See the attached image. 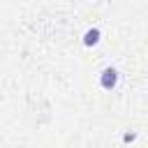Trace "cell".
Segmentation results:
<instances>
[{"label":"cell","instance_id":"cell-2","mask_svg":"<svg viewBox=\"0 0 148 148\" xmlns=\"http://www.w3.org/2000/svg\"><path fill=\"white\" fill-rule=\"evenodd\" d=\"M99 28H90V30H86V35H83V44L86 46H92V44H97L99 42Z\"/></svg>","mask_w":148,"mask_h":148},{"label":"cell","instance_id":"cell-1","mask_svg":"<svg viewBox=\"0 0 148 148\" xmlns=\"http://www.w3.org/2000/svg\"><path fill=\"white\" fill-rule=\"evenodd\" d=\"M99 83H102V88H106V90L116 88V83H118V72H116L113 67H106V69L102 72V76H99Z\"/></svg>","mask_w":148,"mask_h":148}]
</instances>
